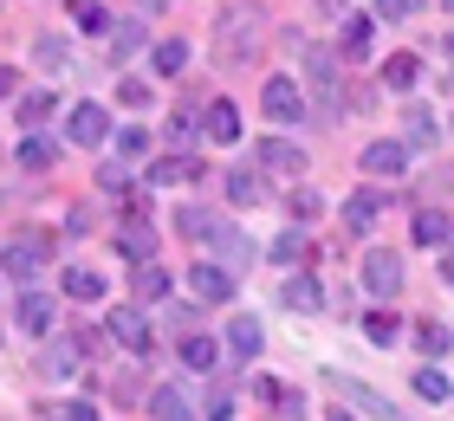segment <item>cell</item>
<instances>
[{
  "label": "cell",
  "instance_id": "6da1fadb",
  "mask_svg": "<svg viewBox=\"0 0 454 421\" xmlns=\"http://www.w3.org/2000/svg\"><path fill=\"white\" fill-rule=\"evenodd\" d=\"M46 260H52V240L46 234H20V240H7V253H0V272H13V279H39Z\"/></svg>",
  "mask_w": 454,
  "mask_h": 421
},
{
  "label": "cell",
  "instance_id": "7a4b0ae2",
  "mask_svg": "<svg viewBox=\"0 0 454 421\" xmlns=\"http://www.w3.org/2000/svg\"><path fill=\"white\" fill-rule=\"evenodd\" d=\"M260 111L273 117V123H299L305 117V91H299L293 78H266L260 84Z\"/></svg>",
  "mask_w": 454,
  "mask_h": 421
},
{
  "label": "cell",
  "instance_id": "3957f363",
  "mask_svg": "<svg viewBox=\"0 0 454 421\" xmlns=\"http://www.w3.org/2000/svg\"><path fill=\"white\" fill-rule=\"evenodd\" d=\"M66 136L78 143V150H98V143H111V117H105V104H72V123H66Z\"/></svg>",
  "mask_w": 454,
  "mask_h": 421
},
{
  "label": "cell",
  "instance_id": "277c9868",
  "mask_svg": "<svg viewBox=\"0 0 454 421\" xmlns=\"http://www.w3.org/2000/svg\"><path fill=\"white\" fill-rule=\"evenodd\" d=\"M189 292L201 305H227V299H234V272L215 266V260H201V266H189Z\"/></svg>",
  "mask_w": 454,
  "mask_h": 421
},
{
  "label": "cell",
  "instance_id": "5b68a950",
  "mask_svg": "<svg viewBox=\"0 0 454 421\" xmlns=\"http://www.w3.org/2000/svg\"><path fill=\"white\" fill-rule=\"evenodd\" d=\"M305 78H312V91H318L325 104H338V52L312 46V52H305Z\"/></svg>",
  "mask_w": 454,
  "mask_h": 421
},
{
  "label": "cell",
  "instance_id": "8992f818",
  "mask_svg": "<svg viewBox=\"0 0 454 421\" xmlns=\"http://www.w3.org/2000/svg\"><path fill=\"white\" fill-rule=\"evenodd\" d=\"M364 285L377 292V299H389V292L403 285V260H396V253H370V260H364Z\"/></svg>",
  "mask_w": 454,
  "mask_h": 421
},
{
  "label": "cell",
  "instance_id": "52a82bcc",
  "mask_svg": "<svg viewBox=\"0 0 454 421\" xmlns=\"http://www.w3.org/2000/svg\"><path fill=\"white\" fill-rule=\"evenodd\" d=\"M279 299H286V311H299V318H318L325 311V292H318V279H305V272L279 285Z\"/></svg>",
  "mask_w": 454,
  "mask_h": 421
},
{
  "label": "cell",
  "instance_id": "ba28073f",
  "mask_svg": "<svg viewBox=\"0 0 454 421\" xmlns=\"http://www.w3.org/2000/svg\"><path fill=\"white\" fill-rule=\"evenodd\" d=\"M201 136L208 143H240V104H208V111H201Z\"/></svg>",
  "mask_w": 454,
  "mask_h": 421
},
{
  "label": "cell",
  "instance_id": "9c48e42d",
  "mask_svg": "<svg viewBox=\"0 0 454 421\" xmlns=\"http://www.w3.org/2000/svg\"><path fill=\"white\" fill-rule=\"evenodd\" d=\"M260 168H273V175H299L305 150H299V143H286V136H266L260 143Z\"/></svg>",
  "mask_w": 454,
  "mask_h": 421
},
{
  "label": "cell",
  "instance_id": "30bf717a",
  "mask_svg": "<svg viewBox=\"0 0 454 421\" xmlns=\"http://www.w3.org/2000/svg\"><path fill=\"white\" fill-rule=\"evenodd\" d=\"M111 337H117V344H130V350L150 344V318H143V305H117L111 311Z\"/></svg>",
  "mask_w": 454,
  "mask_h": 421
},
{
  "label": "cell",
  "instance_id": "8fae6325",
  "mask_svg": "<svg viewBox=\"0 0 454 421\" xmlns=\"http://www.w3.org/2000/svg\"><path fill=\"white\" fill-rule=\"evenodd\" d=\"M215 246H221V260L215 266H227V272H234V266H247V260H254V240H247L240 234V227H227V221H215V234H208Z\"/></svg>",
  "mask_w": 454,
  "mask_h": 421
},
{
  "label": "cell",
  "instance_id": "7c38bea8",
  "mask_svg": "<svg viewBox=\"0 0 454 421\" xmlns=\"http://www.w3.org/2000/svg\"><path fill=\"white\" fill-rule=\"evenodd\" d=\"M332 389L344 395V402H357L364 415H377V421H396V402H383V395H377V389H364V383H344L338 370H332Z\"/></svg>",
  "mask_w": 454,
  "mask_h": 421
},
{
  "label": "cell",
  "instance_id": "4fadbf2b",
  "mask_svg": "<svg viewBox=\"0 0 454 421\" xmlns=\"http://www.w3.org/2000/svg\"><path fill=\"white\" fill-rule=\"evenodd\" d=\"M364 168L370 175H409V143H370Z\"/></svg>",
  "mask_w": 454,
  "mask_h": 421
},
{
  "label": "cell",
  "instance_id": "5bb4252c",
  "mask_svg": "<svg viewBox=\"0 0 454 421\" xmlns=\"http://www.w3.org/2000/svg\"><path fill=\"white\" fill-rule=\"evenodd\" d=\"M13 318H20V331H27V337H46V331H52V299H46V292H27V299L13 305Z\"/></svg>",
  "mask_w": 454,
  "mask_h": 421
},
{
  "label": "cell",
  "instance_id": "9a60e30c",
  "mask_svg": "<svg viewBox=\"0 0 454 421\" xmlns=\"http://www.w3.org/2000/svg\"><path fill=\"white\" fill-rule=\"evenodd\" d=\"M33 66H39V72H66V66H72L66 33H39V39H33Z\"/></svg>",
  "mask_w": 454,
  "mask_h": 421
},
{
  "label": "cell",
  "instance_id": "2e32d148",
  "mask_svg": "<svg viewBox=\"0 0 454 421\" xmlns=\"http://www.w3.org/2000/svg\"><path fill=\"white\" fill-rule=\"evenodd\" d=\"M78 363H85V350H78V337H59V344L46 350V376H78Z\"/></svg>",
  "mask_w": 454,
  "mask_h": 421
},
{
  "label": "cell",
  "instance_id": "e0dca14e",
  "mask_svg": "<svg viewBox=\"0 0 454 421\" xmlns=\"http://www.w3.org/2000/svg\"><path fill=\"white\" fill-rule=\"evenodd\" d=\"M130 292H137L143 305H150V299H169V272H162V266H130Z\"/></svg>",
  "mask_w": 454,
  "mask_h": 421
},
{
  "label": "cell",
  "instance_id": "ac0fdd59",
  "mask_svg": "<svg viewBox=\"0 0 454 421\" xmlns=\"http://www.w3.org/2000/svg\"><path fill=\"white\" fill-rule=\"evenodd\" d=\"M260 344H266V337H260L254 318H234V324H227V350H234L240 363H247V356H260Z\"/></svg>",
  "mask_w": 454,
  "mask_h": 421
},
{
  "label": "cell",
  "instance_id": "d6986e66",
  "mask_svg": "<svg viewBox=\"0 0 454 421\" xmlns=\"http://www.w3.org/2000/svg\"><path fill=\"white\" fill-rule=\"evenodd\" d=\"M403 130H409V143H416V150H428V143H435V117H428L422 104H403Z\"/></svg>",
  "mask_w": 454,
  "mask_h": 421
},
{
  "label": "cell",
  "instance_id": "ffe728a7",
  "mask_svg": "<svg viewBox=\"0 0 454 421\" xmlns=\"http://www.w3.org/2000/svg\"><path fill=\"white\" fill-rule=\"evenodd\" d=\"M66 292H72L78 305H98V299H105V279H98V272H85V266H72V272H66Z\"/></svg>",
  "mask_w": 454,
  "mask_h": 421
},
{
  "label": "cell",
  "instance_id": "44dd1931",
  "mask_svg": "<svg viewBox=\"0 0 454 421\" xmlns=\"http://www.w3.org/2000/svg\"><path fill=\"white\" fill-rule=\"evenodd\" d=\"M227 195H234L240 207H254V201H266V182L254 175V168H234V175H227Z\"/></svg>",
  "mask_w": 454,
  "mask_h": 421
},
{
  "label": "cell",
  "instance_id": "7402d4cb",
  "mask_svg": "<svg viewBox=\"0 0 454 421\" xmlns=\"http://www.w3.org/2000/svg\"><path fill=\"white\" fill-rule=\"evenodd\" d=\"M377 214H383L377 195H350V201H344V221L357 227V234H370V227H377Z\"/></svg>",
  "mask_w": 454,
  "mask_h": 421
},
{
  "label": "cell",
  "instance_id": "603a6c76",
  "mask_svg": "<svg viewBox=\"0 0 454 421\" xmlns=\"http://www.w3.org/2000/svg\"><path fill=\"white\" fill-rule=\"evenodd\" d=\"M150 415L156 421H189V395H182V389H156L150 395Z\"/></svg>",
  "mask_w": 454,
  "mask_h": 421
},
{
  "label": "cell",
  "instance_id": "cb8c5ba5",
  "mask_svg": "<svg viewBox=\"0 0 454 421\" xmlns=\"http://www.w3.org/2000/svg\"><path fill=\"white\" fill-rule=\"evenodd\" d=\"M46 117H52V91H27V97H20V123H27V136H33Z\"/></svg>",
  "mask_w": 454,
  "mask_h": 421
},
{
  "label": "cell",
  "instance_id": "d4e9b609",
  "mask_svg": "<svg viewBox=\"0 0 454 421\" xmlns=\"http://www.w3.org/2000/svg\"><path fill=\"white\" fill-rule=\"evenodd\" d=\"M195 168H201V162H189V156H162V162H150V182L169 188V182H189Z\"/></svg>",
  "mask_w": 454,
  "mask_h": 421
},
{
  "label": "cell",
  "instance_id": "484cf974",
  "mask_svg": "<svg viewBox=\"0 0 454 421\" xmlns=\"http://www.w3.org/2000/svg\"><path fill=\"white\" fill-rule=\"evenodd\" d=\"M176 227H182V240H208L215 234V214H208V207H182Z\"/></svg>",
  "mask_w": 454,
  "mask_h": 421
},
{
  "label": "cell",
  "instance_id": "4316f807",
  "mask_svg": "<svg viewBox=\"0 0 454 421\" xmlns=\"http://www.w3.org/2000/svg\"><path fill=\"white\" fill-rule=\"evenodd\" d=\"M182 363H189V370H215V344L195 337V331H182Z\"/></svg>",
  "mask_w": 454,
  "mask_h": 421
},
{
  "label": "cell",
  "instance_id": "83f0119b",
  "mask_svg": "<svg viewBox=\"0 0 454 421\" xmlns=\"http://www.w3.org/2000/svg\"><path fill=\"white\" fill-rule=\"evenodd\" d=\"M117 246L130 253V260H150V253H156V234H150V227L137 221V227H123V234H117Z\"/></svg>",
  "mask_w": 454,
  "mask_h": 421
},
{
  "label": "cell",
  "instance_id": "f1b7e54d",
  "mask_svg": "<svg viewBox=\"0 0 454 421\" xmlns=\"http://www.w3.org/2000/svg\"><path fill=\"white\" fill-rule=\"evenodd\" d=\"M416 395H422V402H454V389H448L442 370H416Z\"/></svg>",
  "mask_w": 454,
  "mask_h": 421
},
{
  "label": "cell",
  "instance_id": "f546056e",
  "mask_svg": "<svg viewBox=\"0 0 454 421\" xmlns=\"http://www.w3.org/2000/svg\"><path fill=\"white\" fill-rule=\"evenodd\" d=\"M416 240H422V246L454 240V221H448V214H422V221H416Z\"/></svg>",
  "mask_w": 454,
  "mask_h": 421
},
{
  "label": "cell",
  "instance_id": "4dcf8cb0",
  "mask_svg": "<svg viewBox=\"0 0 454 421\" xmlns=\"http://www.w3.org/2000/svg\"><path fill=\"white\" fill-rule=\"evenodd\" d=\"M182 66H189V46H182V39H162V46H156V72H162V78H176Z\"/></svg>",
  "mask_w": 454,
  "mask_h": 421
},
{
  "label": "cell",
  "instance_id": "1f68e13d",
  "mask_svg": "<svg viewBox=\"0 0 454 421\" xmlns=\"http://www.w3.org/2000/svg\"><path fill=\"white\" fill-rule=\"evenodd\" d=\"M111 143H117V156H123V162H137L143 150H150V130H143V123H130V130H117Z\"/></svg>",
  "mask_w": 454,
  "mask_h": 421
},
{
  "label": "cell",
  "instance_id": "d6a6232c",
  "mask_svg": "<svg viewBox=\"0 0 454 421\" xmlns=\"http://www.w3.org/2000/svg\"><path fill=\"white\" fill-rule=\"evenodd\" d=\"M383 78L396 84V91H409V84L422 78V66H416V58H409V52H396V58H389V66H383Z\"/></svg>",
  "mask_w": 454,
  "mask_h": 421
},
{
  "label": "cell",
  "instance_id": "836d02e7",
  "mask_svg": "<svg viewBox=\"0 0 454 421\" xmlns=\"http://www.w3.org/2000/svg\"><path fill=\"white\" fill-rule=\"evenodd\" d=\"M52 156H59V150H52L46 136H27V143H20V168H52Z\"/></svg>",
  "mask_w": 454,
  "mask_h": 421
},
{
  "label": "cell",
  "instance_id": "e575fe53",
  "mask_svg": "<svg viewBox=\"0 0 454 421\" xmlns=\"http://www.w3.org/2000/svg\"><path fill=\"white\" fill-rule=\"evenodd\" d=\"M72 19H78L85 33H105V27H111V13L98 7V0H72Z\"/></svg>",
  "mask_w": 454,
  "mask_h": 421
},
{
  "label": "cell",
  "instance_id": "d590c367",
  "mask_svg": "<svg viewBox=\"0 0 454 421\" xmlns=\"http://www.w3.org/2000/svg\"><path fill=\"white\" fill-rule=\"evenodd\" d=\"M364 337H370V344H396V318H389V311H370V318H364Z\"/></svg>",
  "mask_w": 454,
  "mask_h": 421
},
{
  "label": "cell",
  "instance_id": "8d00e7d4",
  "mask_svg": "<svg viewBox=\"0 0 454 421\" xmlns=\"http://www.w3.org/2000/svg\"><path fill=\"white\" fill-rule=\"evenodd\" d=\"M137 46H143V27H137V19H123V27L111 33V52H117V58H130Z\"/></svg>",
  "mask_w": 454,
  "mask_h": 421
},
{
  "label": "cell",
  "instance_id": "74e56055",
  "mask_svg": "<svg viewBox=\"0 0 454 421\" xmlns=\"http://www.w3.org/2000/svg\"><path fill=\"white\" fill-rule=\"evenodd\" d=\"M344 52H350V58L370 52V19H350V27H344Z\"/></svg>",
  "mask_w": 454,
  "mask_h": 421
},
{
  "label": "cell",
  "instance_id": "f35d334b",
  "mask_svg": "<svg viewBox=\"0 0 454 421\" xmlns=\"http://www.w3.org/2000/svg\"><path fill=\"white\" fill-rule=\"evenodd\" d=\"M46 421H98V409H91V402H52Z\"/></svg>",
  "mask_w": 454,
  "mask_h": 421
},
{
  "label": "cell",
  "instance_id": "ab89813d",
  "mask_svg": "<svg viewBox=\"0 0 454 421\" xmlns=\"http://www.w3.org/2000/svg\"><path fill=\"white\" fill-rule=\"evenodd\" d=\"M201 415H208V421H227V415H234V395H227V389H208V395H201Z\"/></svg>",
  "mask_w": 454,
  "mask_h": 421
},
{
  "label": "cell",
  "instance_id": "60d3db41",
  "mask_svg": "<svg viewBox=\"0 0 454 421\" xmlns=\"http://www.w3.org/2000/svg\"><path fill=\"white\" fill-rule=\"evenodd\" d=\"M273 260H279V266H299V260H305V240H299V234H279V240H273Z\"/></svg>",
  "mask_w": 454,
  "mask_h": 421
},
{
  "label": "cell",
  "instance_id": "b9f144b4",
  "mask_svg": "<svg viewBox=\"0 0 454 421\" xmlns=\"http://www.w3.org/2000/svg\"><path fill=\"white\" fill-rule=\"evenodd\" d=\"M416 337H422V350H428V356H442V350L454 344V331H448V324H422Z\"/></svg>",
  "mask_w": 454,
  "mask_h": 421
},
{
  "label": "cell",
  "instance_id": "7bdbcfd3",
  "mask_svg": "<svg viewBox=\"0 0 454 421\" xmlns=\"http://www.w3.org/2000/svg\"><path fill=\"white\" fill-rule=\"evenodd\" d=\"M117 97H123V104H137V111H143V104H150V84H143V78H123V84H117Z\"/></svg>",
  "mask_w": 454,
  "mask_h": 421
},
{
  "label": "cell",
  "instance_id": "ee69618b",
  "mask_svg": "<svg viewBox=\"0 0 454 421\" xmlns=\"http://www.w3.org/2000/svg\"><path fill=\"white\" fill-rule=\"evenodd\" d=\"M293 214H299V221L318 214V195H312V188H299V195H293Z\"/></svg>",
  "mask_w": 454,
  "mask_h": 421
},
{
  "label": "cell",
  "instance_id": "f6af8a7d",
  "mask_svg": "<svg viewBox=\"0 0 454 421\" xmlns=\"http://www.w3.org/2000/svg\"><path fill=\"white\" fill-rule=\"evenodd\" d=\"M377 13L383 19H403V13H416V0H377Z\"/></svg>",
  "mask_w": 454,
  "mask_h": 421
},
{
  "label": "cell",
  "instance_id": "bcb514c9",
  "mask_svg": "<svg viewBox=\"0 0 454 421\" xmlns=\"http://www.w3.org/2000/svg\"><path fill=\"white\" fill-rule=\"evenodd\" d=\"M13 91H20V72H13V66H0V97H13Z\"/></svg>",
  "mask_w": 454,
  "mask_h": 421
},
{
  "label": "cell",
  "instance_id": "7dc6e473",
  "mask_svg": "<svg viewBox=\"0 0 454 421\" xmlns=\"http://www.w3.org/2000/svg\"><path fill=\"white\" fill-rule=\"evenodd\" d=\"M332 421H357V415H350V409H332Z\"/></svg>",
  "mask_w": 454,
  "mask_h": 421
},
{
  "label": "cell",
  "instance_id": "c3c4849f",
  "mask_svg": "<svg viewBox=\"0 0 454 421\" xmlns=\"http://www.w3.org/2000/svg\"><path fill=\"white\" fill-rule=\"evenodd\" d=\"M325 13H344V0H325Z\"/></svg>",
  "mask_w": 454,
  "mask_h": 421
},
{
  "label": "cell",
  "instance_id": "681fc988",
  "mask_svg": "<svg viewBox=\"0 0 454 421\" xmlns=\"http://www.w3.org/2000/svg\"><path fill=\"white\" fill-rule=\"evenodd\" d=\"M150 7H169V0H150Z\"/></svg>",
  "mask_w": 454,
  "mask_h": 421
},
{
  "label": "cell",
  "instance_id": "f907efd6",
  "mask_svg": "<svg viewBox=\"0 0 454 421\" xmlns=\"http://www.w3.org/2000/svg\"><path fill=\"white\" fill-rule=\"evenodd\" d=\"M448 58H454V39H448Z\"/></svg>",
  "mask_w": 454,
  "mask_h": 421
}]
</instances>
